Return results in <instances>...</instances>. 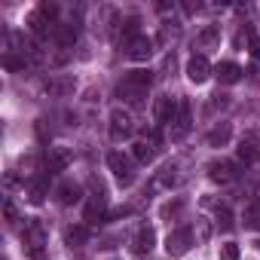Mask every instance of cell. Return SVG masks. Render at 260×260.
<instances>
[{"label": "cell", "mask_w": 260, "mask_h": 260, "mask_svg": "<svg viewBox=\"0 0 260 260\" xmlns=\"http://www.w3.org/2000/svg\"><path fill=\"white\" fill-rule=\"evenodd\" d=\"M107 169L113 172V178H116L122 187H128V184L135 181V166H132V159H128L125 153H119V150L107 153Z\"/></svg>", "instance_id": "cell-1"}, {"label": "cell", "mask_w": 260, "mask_h": 260, "mask_svg": "<svg viewBox=\"0 0 260 260\" xmlns=\"http://www.w3.org/2000/svg\"><path fill=\"white\" fill-rule=\"evenodd\" d=\"M190 128H193L190 104H187V101H178V110H175V116L169 119V135H172V141H184V138L190 135Z\"/></svg>", "instance_id": "cell-2"}, {"label": "cell", "mask_w": 260, "mask_h": 260, "mask_svg": "<svg viewBox=\"0 0 260 260\" xmlns=\"http://www.w3.org/2000/svg\"><path fill=\"white\" fill-rule=\"evenodd\" d=\"M22 242H25V248H28L31 257H40V254H43V245H46V230H43V223H40V220H28V223H25V233H22Z\"/></svg>", "instance_id": "cell-3"}, {"label": "cell", "mask_w": 260, "mask_h": 260, "mask_svg": "<svg viewBox=\"0 0 260 260\" xmlns=\"http://www.w3.org/2000/svg\"><path fill=\"white\" fill-rule=\"evenodd\" d=\"M135 132V122H132V113L122 110V107H113L110 110V138L113 141H122Z\"/></svg>", "instance_id": "cell-4"}, {"label": "cell", "mask_w": 260, "mask_h": 260, "mask_svg": "<svg viewBox=\"0 0 260 260\" xmlns=\"http://www.w3.org/2000/svg\"><path fill=\"white\" fill-rule=\"evenodd\" d=\"M190 248H193V230L181 226V230L169 233V239H166V251H169V257H184Z\"/></svg>", "instance_id": "cell-5"}, {"label": "cell", "mask_w": 260, "mask_h": 260, "mask_svg": "<svg viewBox=\"0 0 260 260\" xmlns=\"http://www.w3.org/2000/svg\"><path fill=\"white\" fill-rule=\"evenodd\" d=\"M116 95H119L125 104L138 107V104H144V98H147V86H141V83H135V80L122 77V83L116 86Z\"/></svg>", "instance_id": "cell-6"}, {"label": "cell", "mask_w": 260, "mask_h": 260, "mask_svg": "<svg viewBox=\"0 0 260 260\" xmlns=\"http://www.w3.org/2000/svg\"><path fill=\"white\" fill-rule=\"evenodd\" d=\"M122 49H125V58H128V61H147V58L153 55V40L144 37V34H138L135 40H128Z\"/></svg>", "instance_id": "cell-7"}, {"label": "cell", "mask_w": 260, "mask_h": 260, "mask_svg": "<svg viewBox=\"0 0 260 260\" xmlns=\"http://www.w3.org/2000/svg\"><path fill=\"white\" fill-rule=\"evenodd\" d=\"M208 178H211L214 184H233V181L239 178V169H236V162H230V159H214V162L208 166Z\"/></svg>", "instance_id": "cell-8"}, {"label": "cell", "mask_w": 260, "mask_h": 260, "mask_svg": "<svg viewBox=\"0 0 260 260\" xmlns=\"http://www.w3.org/2000/svg\"><path fill=\"white\" fill-rule=\"evenodd\" d=\"M187 77H190V83H205L208 77H211V64H208V58L205 55H193L190 61H187Z\"/></svg>", "instance_id": "cell-9"}, {"label": "cell", "mask_w": 260, "mask_h": 260, "mask_svg": "<svg viewBox=\"0 0 260 260\" xmlns=\"http://www.w3.org/2000/svg\"><path fill=\"white\" fill-rule=\"evenodd\" d=\"M71 159H74V156H71L68 147H49V150H46V169H49V172H64V169L71 166Z\"/></svg>", "instance_id": "cell-10"}, {"label": "cell", "mask_w": 260, "mask_h": 260, "mask_svg": "<svg viewBox=\"0 0 260 260\" xmlns=\"http://www.w3.org/2000/svg\"><path fill=\"white\" fill-rule=\"evenodd\" d=\"M28 25H31V31L37 34V37H49V34H55L58 28H55V22L52 19H46L40 10H34L31 16H28Z\"/></svg>", "instance_id": "cell-11"}, {"label": "cell", "mask_w": 260, "mask_h": 260, "mask_svg": "<svg viewBox=\"0 0 260 260\" xmlns=\"http://www.w3.org/2000/svg\"><path fill=\"white\" fill-rule=\"evenodd\" d=\"M80 196H83V190H80V184H74V181H61V184L55 187L58 205H74V202H80Z\"/></svg>", "instance_id": "cell-12"}, {"label": "cell", "mask_w": 260, "mask_h": 260, "mask_svg": "<svg viewBox=\"0 0 260 260\" xmlns=\"http://www.w3.org/2000/svg\"><path fill=\"white\" fill-rule=\"evenodd\" d=\"M214 77H217L223 86H233V83L242 80V68H239L236 61H220V64L214 68Z\"/></svg>", "instance_id": "cell-13"}, {"label": "cell", "mask_w": 260, "mask_h": 260, "mask_svg": "<svg viewBox=\"0 0 260 260\" xmlns=\"http://www.w3.org/2000/svg\"><path fill=\"white\" fill-rule=\"evenodd\" d=\"M104 217H107V202H104V193L98 190V193L92 196V202L86 205V220H89V223H101Z\"/></svg>", "instance_id": "cell-14"}, {"label": "cell", "mask_w": 260, "mask_h": 260, "mask_svg": "<svg viewBox=\"0 0 260 260\" xmlns=\"http://www.w3.org/2000/svg\"><path fill=\"white\" fill-rule=\"evenodd\" d=\"M175 110H178V101H172L169 95H162V98L153 101V119L156 122H169L175 116Z\"/></svg>", "instance_id": "cell-15"}, {"label": "cell", "mask_w": 260, "mask_h": 260, "mask_svg": "<svg viewBox=\"0 0 260 260\" xmlns=\"http://www.w3.org/2000/svg\"><path fill=\"white\" fill-rule=\"evenodd\" d=\"M132 248H135L138 254H150V251L156 248V233H153L150 226H144V230H138V236H135V242H132Z\"/></svg>", "instance_id": "cell-16"}, {"label": "cell", "mask_w": 260, "mask_h": 260, "mask_svg": "<svg viewBox=\"0 0 260 260\" xmlns=\"http://www.w3.org/2000/svg\"><path fill=\"white\" fill-rule=\"evenodd\" d=\"M153 156H156V150H153V144H147V141H138V144L132 147V159L141 162V166L153 162Z\"/></svg>", "instance_id": "cell-17"}, {"label": "cell", "mask_w": 260, "mask_h": 260, "mask_svg": "<svg viewBox=\"0 0 260 260\" xmlns=\"http://www.w3.org/2000/svg\"><path fill=\"white\" fill-rule=\"evenodd\" d=\"M74 80L71 77H58V80H46V92H52V95H68V92H74Z\"/></svg>", "instance_id": "cell-18"}, {"label": "cell", "mask_w": 260, "mask_h": 260, "mask_svg": "<svg viewBox=\"0 0 260 260\" xmlns=\"http://www.w3.org/2000/svg\"><path fill=\"white\" fill-rule=\"evenodd\" d=\"M86 239H89V226H68V230H64V242H68L71 248L83 245Z\"/></svg>", "instance_id": "cell-19"}, {"label": "cell", "mask_w": 260, "mask_h": 260, "mask_svg": "<svg viewBox=\"0 0 260 260\" xmlns=\"http://www.w3.org/2000/svg\"><path fill=\"white\" fill-rule=\"evenodd\" d=\"M230 135H233L230 125L223 122V125H217V128H211V132H208V144H211V147H223V144L230 141Z\"/></svg>", "instance_id": "cell-20"}, {"label": "cell", "mask_w": 260, "mask_h": 260, "mask_svg": "<svg viewBox=\"0 0 260 260\" xmlns=\"http://www.w3.org/2000/svg\"><path fill=\"white\" fill-rule=\"evenodd\" d=\"M46 190H49V187H46V181H43V178H37V181H31V184H28V199H31L34 205H40V202L46 199Z\"/></svg>", "instance_id": "cell-21"}, {"label": "cell", "mask_w": 260, "mask_h": 260, "mask_svg": "<svg viewBox=\"0 0 260 260\" xmlns=\"http://www.w3.org/2000/svg\"><path fill=\"white\" fill-rule=\"evenodd\" d=\"M135 31H138V19H125V22H119V34L125 37V43H128V40H135V37H138ZM125 43H122V46H125Z\"/></svg>", "instance_id": "cell-22"}, {"label": "cell", "mask_w": 260, "mask_h": 260, "mask_svg": "<svg viewBox=\"0 0 260 260\" xmlns=\"http://www.w3.org/2000/svg\"><path fill=\"white\" fill-rule=\"evenodd\" d=\"M77 31H80L77 25H64V28H58V43H61V46H71V43L77 40Z\"/></svg>", "instance_id": "cell-23"}, {"label": "cell", "mask_w": 260, "mask_h": 260, "mask_svg": "<svg viewBox=\"0 0 260 260\" xmlns=\"http://www.w3.org/2000/svg\"><path fill=\"white\" fill-rule=\"evenodd\" d=\"M217 226L220 230H233V211L226 205H217Z\"/></svg>", "instance_id": "cell-24"}, {"label": "cell", "mask_w": 260, "mask_h": 260, "mask_svg": "<svg viewBox=\"0 0 260 260\" xmlns=\"http://www.w3.org/2000/svg\"><path fill=\"white\" fill-rule=\"evenodd\" d=\"M220 260H239V245L236 242L220 245Z\"/></svg>", "instance_id": "cell-25"}, {"label": "cell", "mask_w": 260, "mask_h": 260, "mask_svg": "<svg viewBox=\"0 0 260 260\" xmlns=\"http://www.w3.org/2000/svg\"><path fill=\"white\" fill-rule=\"evenodd\" d=\"M4 64H7L10 71H25V68H28V61H25V58H16V55H7Z\"/></svg>", "instance_id": "cell-26"}, {"label": "cell", "mask_w": 260, "mask_h": 260, "mask_svg": "<svg viewBox=\"0 0 260 260\" xmlns=\"http://www.w3.org/2000/svg\"><path fill=\"white\" fill-rule=\"evenodd\" d=\"M254 156H257L254 144H242V147H239V159H242V162H254Z\"/></svg>", "instance_id": "cell-27"}, {"label": "cell", "mask_w": 260, "mask_h": 260, "mask_svg": "<svg viewBox=\"0 0 260 260\" xmlns=\"http://www.w3.org/2000/svg\"><path fill=\"white\" fill-rule=\"evenodd\" d=\"M37 10H40L46 19H52V22H55V16H58V7H55V4H40Z\"/></svg>", "instance_id": "cell-28"}, {"label": "cell", "mask_w": 260, "mask_h": 260, "mask_svg": "<svg viewBox=\"0 0 260 260\" xmlns=\"http://www.w3.org/2000/svg\"><path fill=\"white\" fill-rule=\"evenodd\" d=\"M245 34H248V40H251V55H254V58H260V37H254V31H251V28H248Z\"/></svg>", "instance_id": "cell-29"}, {"label": "cell", "mask_w": 260, "mask_h": 260, "mask_svg": "<svg viewBox=\"0 0 260 260\" xmlns=\"http://www.w3.org/2000/svg\"><path fill=\"white\" fill-rule=\"evenodd\" d=\"M214 40H217V28H208L199 34V43H214Z\"/></svg>", "instance_id": "cell-30"}, {"label": "cell", "mask_w": 260, "mask_h": 260, "mask_svg": "<svg viewBox=\"0 0 260 260\" xmlns=\"http://www.w3.org/2000/svg\"><path fill=\"white\" fill-rule=\"evenodd\" d=\"M4 214H7V220H10V223H13V220H16V205H13V202H10V199H7V202H4Z\"/></svg>", "instance_id": "cell-31"}]
</instances>
